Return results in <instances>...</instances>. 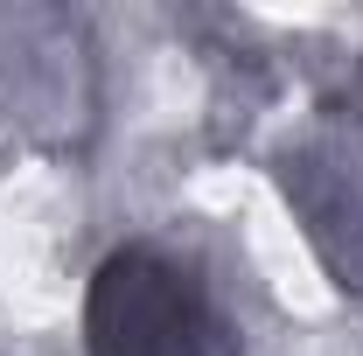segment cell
<instances>
[{
	"instance_id": "1",
	"label": "cell",
	"mask_w": 363,
	"mask_h": 356,
	"mask_svg": "<svg viewBox=\"0 0 363 356\" xmlns=\"http://www.w3.org/2000/svg\"><path fill=\"white\" fill-rule=\"evenodd\" d=\"M84 356H252L217 272L189 245L133 230L84 279Z\"/></svg>"
},
{
	"instance_id": "2",
	"label": "cell",
	"mask_w": 363,
	"mask_h": 356,
	"mask_svg": "<svg viewBox=\"0 0 363 356\" xmlns=\"http://www.w3.org/2000/svg\"><path fill=\"white\" fill-rule=\"evenodd\" d=\"M266 175L328 287L363 308V49L321 77L308 112L266 147Z\"/></svg>"
},
{
	"instance_id": "3",
	"label": "cell",
	"mask_w": 363,
	"mask_h": 356,
	"mask_svg": "<svg viewBox=\"0 0 363 356\" xmlns=\"http://www.w3.org/2000/svg\"><path fill=\"white\" fill-rule=\"evenodd\" d=\"M105 126V56L77 7H0V147L84 161Z\"/></svg>"
}]
</instances>
